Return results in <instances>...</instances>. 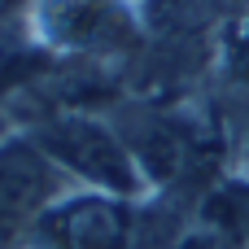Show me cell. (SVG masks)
Listing matches in <instances>:
<instances>
[{
    "label": "cell",
    "instance_id": "6da1fadb",
    "mask_svg": "<svg viewBox=\"0 0 249 249\" xmlns=\"http://www.w3.org/2000/svg\"><path fill=\"white\" fill-rule=\"evenodd\" d=\"M31 140L57 162V171L79 175L92 193L131 197L140 188V166H136L127 140L88 114H53L35 127Z\"/></svg>",
    "mask_w": 249,
    "mask_h": 249
},
{
    "label": "cell",
    "instance_id": "8992f818",
    "mask_svg": "<svg viewBox=\"0 0 249 249\" xmlns=\"http://www.w3.org/2000/svg\"><path fill=\"white\" fill-rule=\"evenodd\" d=\"M228 61H232V70H236V74H245V79H249V9H245V18H241V26L232 31Z\"/></svg>",
    "mask_w": 249,
    "mask_h": 249
},
{
    "label": "cell",
    "instance_id": "5b68a950",
    "mask_svg": "<svg viewBox=\"0 0 249 249\" xmlns=\"http://www.w3.org/2000/svg\"><path fill=\"white\" fill-rule=\"evenodd\" d=\"M206 228L219 232L232 249H249V179H223L201 210Z\"/></svg>",
    "mask_w": 249,
    "mask_h": 249
},
{
    "label": "cell",
    "instance_id": "3957f363",
    "mask_svg": "<svg viewBox=\"0 0 249 249\" xmlns=\"http://www.w3.org/2000/svg\"><path fill=\"white\" fill-rule=\"evenodd\" d=\"M61 171L35 140L0 144V236L35 228V219L57 201Z\"/></svg>",
    "mask_w": 249,
    "mask_h": 249
},
{
    "label": "cell",
    "instance_id": "7a4b0ae2",
    "mask_svg": "<svg viewBox=\"0 0 249 249\" xmlns=\"http://www.w3.org/2000/svg\"><path fill=\"white\" fill-rule=\"evenodd\" d=\"M44 249H127L131 245V210L127 197L109 193H74L57 197L31 228Z\"/></svg>",
    "mask_w": 249,
    "mask_h": 249
},
{
    "label": "cell",
    "instance_id": "277c9868",
    "mask_svg": "<svg viewBox=\"0 0 249 249\" xmlns=\"http://www.w3.org/2000/svg\"><path fill=\"white\" fill-rule=\"evenodd\" d=\"M44 26L57 44L92 48V53L123 48L136 35V18L123 0H53L44 13Z\"/></svg>",
    "mask_w": 249,
    "mask_h": 249
},
{
    "label": "cell",
    "instance_id": "52a82bcc",
    "mask_svg": "<svg viewBox=\"0 0 249 249\" xmlns=\"http://www.w3.org/2000/svg\"><path fill=\"white\" fill-rule=\"evenodd\" d=\"M175 249H232L219 232H210V228H197V232H188V236H179Z\"/></svg>",
    "mask_w": 249,
    "mask_h": 249
}]
</instances>
